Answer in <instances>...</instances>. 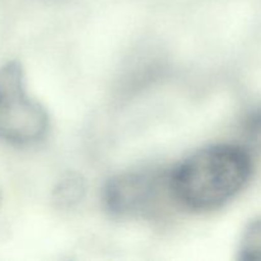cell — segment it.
I'll return each mask as SVG.
<instances>
[{
  "mask_svg": "<svg viewBox=\"0 0 261 261\" xmlns=\"http://www.w3.org/2000/svg\"><path fill=\"white\" fill-rule=\"evenodd\" d=\"M251 172V157L245 148L212 145L186 158L171 173L170 190L186 208L211 211L239 194Z\"/></svg>",
  "mask_w": 261,
  "mask_h": 261,
  "instance_id": "1",
  "label": "cell"
},
{
  "mask_svg": "<svg viewBox=\"0 0 261 261\" xmlns=\"http://www.w3.org/2000/svg\"><path fill=\"white\" fill-rule=\"evenodd\" d=\"M48 130L46 110L31 98L25 89L24 73L18 61L0 68V139L10 144L38 142Z\"/></svg>",
  "mask_w": 261,
  "mask_h": 261,
  "instance_id": "2",
  "label": "cell"
},
{
  "mask_svg": "<svg viewBox=\"0 0 261 261\" xmlns=\"http://www.w3.org/2000/svg\"><path fill=\"white\" fill-rule=\"evenodd\" d=\"M84 185L78 176H68L55 189V200L61 206H71L83 198Z\"/></svg>",
  "mask_w": 261,
  "mask_h": 261,
  "instance_id": "5",
  "label": "cell"
},
{
  "mask_svg": "<svg viewBox=\"0 0 261 261\" xmlns=\"http://www.w3.org/2000/svg\"><path fill=\"white\" fill-rule=\"evenodd\" d=\"M240 259L245 261L261 260V218L247 226L240 244Z\"/></svg>",
  "mask_w": 261,
  "mask_h": 261,
  "instance_id": "4",
  "label": "cell"
},
{
  "mask_svg": "<svg viewBox=\"0 0 261 261\" xmlns=\"http://www.w3.org/2000/svg\"><path fill=\"white\" fill-rule=\"evenodd\" d=\"M246 142L255 149L261 150V109L252 112L244 125Z\"/></svg>",
  "mask_w": 261,
  "mask_h": 261,
  "instance_id": "6",
  "label": "cell"
},
{
  "mask_svg": "<svg viewBox=\"0 0 261 261\" xmlns=\"http://www.w3.org/2000/svg\"><path fill=\"white\" fill-rule=\"evenodd\" d=\"M168 178L155 172H126L109 181L105 201L111 213L132 217L148 212Z\"/></svg>",
  "mask_w": 261,
  "mask_h": 261,
  "instance_id": "3",
  "label": "cell"
}]
</instances>
